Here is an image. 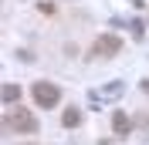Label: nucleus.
I'll list each match as a JSON object with an SVG mask.
<instances>
[{
	"label": "nucleus",
	"mask_w": 149,
	"mask_h": 145,
	"mask_svg": "<svg viewBox=\"0 0 149 145\" xmlns=\"http://www.w3.org/2000/svg\"><path fill=\"white\" fill-rule=\"evenodd\" d=\"M3 128H10V132H37V118L31 115L27 108H10L7 115H3Z\"/></svg>",
	"instance_id": "nucleus-1"
},
{
	"label": "nucleus",
	"mask_w": 149,
	"mask_h": 145,
	"mask_svg": "<svg viewBox=\"0 0 149 145\" xmlns=\"http://www.w3.org/2000/svg\"><path fill=\"white\" fill-rule=\"evenodd\" d=\"M112 132H115V135H129L132 132V122H129V115H125L122 108L112 115Z\"/></svg>",
	"instance_id": "nucleus-4"
},
{
	"label": "nucleus",
	"mask_w": 149,
	"mask_h": 145,
	"mask_svg": "<svg viewBox=\"0 0 149 145\" xmlns=\"http://www.w3.org/2000/svg\"><path fill=\"white\" fill-rule=\"evenodd\" d=\"M142 88H146V91H149V81H142Z\"/></svg>",
	"instance_id": "nucleus-9"
},
{
	"label": "nucleus",
	"mask_w": 149,
	"mask_h": 145,
	"mask_svg": "<svg viewBox=\"0 0 149 145\" xmlns=\"http://www.w3.org/2000/svg\"><path fill=\"white\" fill-rule=\"evenodd\" d=\"M31 95H34V101L41 105V108H54L58 101H61V88H58V84H51V81H34Z\"/></svg>",
	"instance_id": "nucleus-2"
},
{
	"label": "nucleus",
	"mask_w": 149,
	"mask_h": 145,
	"mask_svg": "<svg viewBox=\"0 0 149 145\" xmlns=\"http://www.w3.org/2000/svg\"><path fill=\"white\" fill-rule=\"evenodd\" d=\"M129 27H132V37H142V27H146V24H142V20H132Z\"/></svg>",
	"instance_id": "nucleus-8"
},
{
	"label": "nucleus",
	"mask_w": 149,
	"mask_h": 145,
	"mask_svg": "<svg viewBox=\"0 0 149 145\" xmlns=\"http://www.w3.org/2000/svg\"><path fill=\"white\" fill-rule=\"evenodd\" d=\"M0 98H3V105H14V101L20 98V88H17V84H3V91H0Z\"/></svg>",
	"instance_id": "nucleus-7"
},
{
	"label": "nucleus",
	"mask_w": 149,
	"mask_h": 145,
	"mask_svg": "<svg viewBox=\"0 0 149 145\" xmlns=\"http://www.w3.org/2000/svg\"><path fill=\"white\" fill-rule=\"evenodd\" d=\"M78 122H81V111H78V108H65V111H61V125H65V128H74Z\"/></svg>",
	"instance_id": "nucleus-6"
},
{
	"label": "nucleus",
	"mask_w": 149,
	"mask_h": 145,
	"mask_svg": "<svg viewBox=\"0 0 149 145\" xmlns=\"http://www.w3.org/2000/svg\"><path fill=\"white\" fill-rule=\"evenodd\" d=\"M122 91H125V84H122V81H112V84H105L102 91H95V98H119Z\"/></svg>",
	"instance_id": "nucleus-5"
},
{
	"label": "nucleus",
	"mask_w": 149,
	"mask_h": 145,
	"mask_svg": "<svg viewBox=\"0 0 149 145\" xmlns=\"http://www.w3.org/2000/svg\"><path fill=\"white\" fill-rule=\"evenodd\" d=\"M122 51V41L115 34H102V37H95V44H92V57H115Z\"/></svg>",
	"instance_id": "nucleus-3"
}]
</instances>
